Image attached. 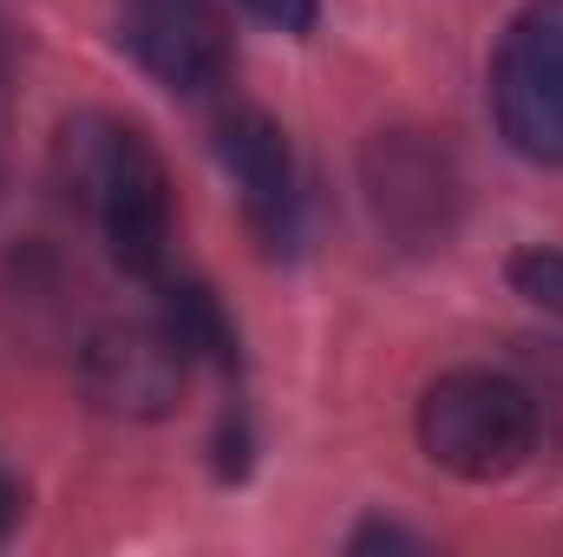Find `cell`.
I'll list each match as a JSON object with an SVG mask.
<instances>
[{
    "label": "cell",
    "instance_id": "9",
    "mask_svg": "<svg viewBox=\"0 0 563 557\" xmlns=\"http://www.w3.org/2000/svg\"><path fill=\"white\" fill-rule=\"evenodd\" d=\"M511 288L563 321V250H544V243L538 250H518L511 256Z\"/></svg>",
    "mask_w": 563,
    "mask_h": 557
},
{
    "label": "cell",
    "instance_id": "12",
    "mask_svg": "<svg viewBox=\"0 0 563 557\" xmlns=\"http://www.w3.org/2000/svg\"><path fill=\"white\" fill-rule=\"evenodd\" d=\"M354 551H420V538L400 525H367V532H354Z\"/></svg>",
    "mask_w": 563,
    "mask_h": 557
},
{
    "label": "cell",
    "instance_id": "4",
    "mask_svg": "<svg viewBox=\"0 0 563 557\" xmlns=\"http://www.w3.org/2000/svg\"><path fill=\"white\" fill-rule=\"evenodd\" d=\"M190 348L184 335L151 315V321H112L86 341L79 354V381H86V401L112 419H164L184 387H190Z\"/></svg>",
    "mask_w": 563,
    "mask_h": 557
},
{
    "label": "cell",
    "instance_id": "11",
    "mask_svg": "<svg viewBox=\"0 0 563 557\" xmlns=\"http://www.w3.org/2000/svg\"><path fill=\"white\" fill-rule=\"evenodd\" d=\"M7 125H13V33L0 20V184H7Z\"/></svg>",
    "mask_w": 563,
    "mask_h": 557
},
{
    "label": "cell",
    "instance_id": "10",
    "mask_svg": "<svg viewBox=\"0 0 563 557\" xmlns=\"http://www.w3.org/2000/svg\"><path fill=\"white\" fill-rule=\"evenodd\" d=\"M243 7H250L256 20L282 26V33H308V26H314V13H321L314 0H243Z\"/></svg>",
    "mask_w": 563,
    "mask_h": 557
},
{
    "label": "cell",
    "instance_id": "2",
    "mask_svg": "<svg viewBox=\"0 0 563 557\" xmlns=\"http://www.w3.org/2000/svg\"><path fill=\"white\" fill-rule=\"evenodd\" d=\"M420 446L452 479H505L538 452V401L531 387L485 368L439 374L420 401Z\"/></svg>",
    "mask_w": 563,
    "mask_h": 557
},
{
    "label": "cell",
    "instance_id": "8",
    "mask_svg": "<svg viewBox=\"0 0 563 557\" xmlns=\"http://www.w3.org/2000/svg\"><path fill=\"white\" fill-rule=\"evenodd\" d=\"M164 321L184 335V348H190L197 361H236V335H230L223 308L210 302V288L170 282V288H164Z\"/></svg>",
    "mask_w": 563,
    "mask_h": 557
},
{
    "label": "cell",
    "instance_id": "1",
    "mask_svg": "<svg viewBox=\"0 0 563 557\" xmlns=\"http://www.w3.org/2000/svg\"><path fill=\"white\" fill-rule=\"evenodd\" d=\"M66 190L92 210L112 263L125 276H157L170 256V177L144 132L119 119H73L59 139Z\"/></svg>",
    "mask_w": 563,
    "mask_h": 557
},
{
    "label": "cell",
    "instance_id": "7",
    "mask_svg": "<svg viewBox=\"0 0 563 557\" xmlns=\"http://www.w3.org/2000/svg\"><path fill=\"white\" fill-rule=\"evenodd\" d=\"M217 164L230 171L250 230L269 250H288L295 230H301V190H295V157H288L282 125L269 112H256V106H236L217 125Z\"/></svg>",
    "mask_w": 563,
    "mask_h": 557
},
{
    "label": "cell",
    "instance_id": "13",
    "mask_svg": "<svg viewBox=\"0 0 563 557\" xmlns=\"http://www.w3.org/2000/svg\"><path fill=\"white\" fill-rule=\"evenodd\" d=\"M20 512H26V492H20V479L0 466V545L13 538V525H20Z\"/></svg>",
    "mask_w": 563,
    "mask_h": 557
},
{
    "label": "cell",
    "instance_id": "5",
    "mask_svg": "<svg viewBox=\"0 0 563 557\" xmlns=\"http://www.w3.org/2000/svg\"><path fill=\"white\" fill-rule=\"evenodd\" d=\"M367 204L394 243H439L459 217V171L445 144H432L426 132H380L367 144Z\"/></svg>",
    "mask_w": 563,
    "mask_h": 557
},
{
    "label": "cell",
    "instance_id": "6",
    "mask_svg": "<svg viewBox=\"0 0 563 557\" xmlns=\"http://www.w3.org/2000/svg\"><path fill=\"white\" fill-rule=\"evenodd\" d=\"M119 40L170 92H210L230 73V20L217 0H125Z\"/></svg>",
    "mask_w": 563,
    "mask_h": 557
},
{
    "label": "cell",
    "instance_id": "3",
    "mask_svg": "<svg viewBox=\"0 0 563 557\" xmlns=\"http://www.w3.org/2000/svg\"><path fill=\"white\" fill-rule=\"evenodd\" d=\"M498 132L531 164H563V0H531L492 59Z\"/></svg>",
    "mask_w": 563,
    "mask_h": 557
}]
</instances>
